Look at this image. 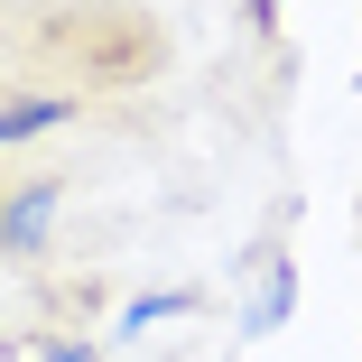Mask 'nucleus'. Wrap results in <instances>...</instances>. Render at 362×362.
<instances>
[{
	"label": "nucleus",
	"instance_id": "4",
	"mask_svg": "<svg viewBox=\"0 0 362 362\" xmlns=\"http://www.w3.org/2000/svg\"><path fill=\"white\" fill-rule=\"evenodd\" d=\"M186 307V288H158V298H130V316H121V334H149L158 316H177Z\"/></svg>",
	"mask_w": 362,
	"mask_h": 362
},
{
	"label": "nucleus",
	"instance_id": "2",
	"mask_svg": "<svg viewBox=\"0 0 362 362\" xmlns=\"http://www.w3.org/2000/svg\"><path fill=\"white\" fill-rule=\"evenodd\" d=\"M56 121H75V93H28V103H0V149L10 139H37Z\"/></svg>",
	"mask_w": 362,
	"mask_h": 362
},
{
	"label": "nucleus",
	"instance_id": "1",
	"mask_svg": "<svg viewBox=\"0 0 362 362\" xmlns=\"http://www.w3.org/2000/svg\"><path fill=\"white\" fill-rule=\"evenodd\" d=\"M47 223H56V186H28V195H10V214H0V242H10V251H37Z\"/></svg>",
	"mask_w": 362,
	"mask_h": 362
},
{
	"label": "nucleus",
	"instance_id": "3",
	"mask_svg": "<svg viewBox=\"0 0 362 362\" xmlns=\"http://www.w3.org/2000/svg\"><path fill=\"white\" fill-rule=\"evenodd\" d=\"M288 298H298V279H288V260H269V279H260V307H251V334L288 325Z\"/></svg>",
	"mask_w": 362,
	"mask_h": 362
}]
</instances>
